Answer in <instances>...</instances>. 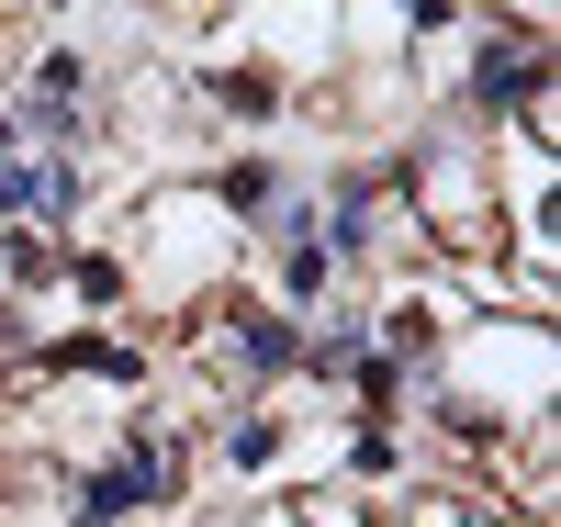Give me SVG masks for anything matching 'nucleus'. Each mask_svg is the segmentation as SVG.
Returning a JSON list of instances; mask_svg holds the SVG:
<instances>
[{
	"label": "nucleus",
	"instance_id": "1",
	"mask_svg": "<svg viewBox=\"0 0 561 527\" xmlns=\"http://www.w3.org/2000/svg\"><path fill=\"white\" fill-rule=\"evenodd\" d=\"M135 280H147V293H169V303H214L225 280H237V259H248V236L225 225L203 191H158L147 214H135Z\"/></svg>",
	"mask_w": 561,
	"mask_h": 527
},
{
	"label": "nucleus",
	"instance_id": "2",
	"mask_svg": "<svg viewBox=\"0 0 561 527\" xmlns=\"http://www.w3.org/2000/svg\"><path fill=\"white\" fill-rule=\"evenodd\" d=\"M203 102L225 124H280V113H293V68H280V57H214L203 68Z\"/></svg>",
	"mask_w": 561,
	"mask_h": 527
},
{
	"label": "nucleus",
	"instance_id": "3",
	"mask_svg": "<svg viewBox=\"0 0 561 527\" xmlns=\"http://www.w3.org/2000/svg\"><path fill=\"white\" fill-rule=\"evenodd\" d=\"M214 460L237 471V483H280V471H293V415H280V404H237Z\"/></svg>",
	"mask_w": 561,
	"mask_h": 527
},
{
	"label": "nucleus",
	"instance_id": "4",
	"mask_svg": "<svg viewBox=\"0 0 561 527\" xmlns=\"http://www.w3.org/2000/svg\"><path fill=\"white\" fill-rule=\"evenodd\" d=\"M57 293H68L79 314H124V303H135V259H124V248H68Z\"/></svg>",
	"mask_w": 561,
	"mask_h": 527
},
{
	"label": "nucleus",
	"instance_id": "5",
	"mask_svg": "<svg viewBox=\"0 0 561 527\" xmlns=\"http://www.w3.org/2000/svg\"><path fill=\"white\" fill-rule=\"evenodd\" d=\"M57 270H68V236H45V225H0V293H12V303L57 293Z\"/></svg>",
	"mask_w": 561,
	"mask_h": 527
},
{
	"label": "nucleus",
	"instance_id": "6",
	"mask_svg": "<svg viewBox=\"0 0 561 527\" xmlns=\"http://www.w3.org/2000/svg\"><path fill=\"white\" fill-rule=\"evenodd\" d=\"M404 527H505V516H494V505H460V494H427Z\"/></svg>",
	"mask_w": 561,
	"mask_h": 527
}]
</instances>
